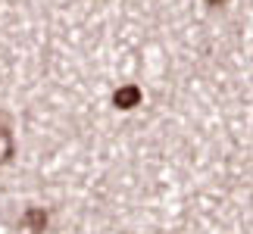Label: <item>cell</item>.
<instances>
[{"instance_id": "1", "label": "cell", "mask_w": 253, "mask_h": 234, "mask_svg": "<svg viewBox=\"0 0 253 234\" xmlns=\"http://www.w3.org/2000/svg\"><path fill=\"white\" fill-rule=\"evenodd\" d=\"M22 228L28 234H44L47 231V212L41 206H28L25 216H22Z\"/></svg>"}, {"instance_id": "2", "label": "cell", "mask_w": 253, "mask_h": 234, "mask_svg": "<svg viewBox=\"0 0 253 234\" xmlns=\"http://www.w3.org/2000/svg\"><path fill=\"white\" fill-rule=\"evenodd\" d=\"M113 103L119 106V110H131V106H138V103H141V87H138V84L119 87V91L113 94Z\"/></svg>"}, {"instance_id": "3", "label": "cell", "mask_w": 253, "mask_h": 234, "mask_svg": "<svg viewBox=\"0 0 253 234\" xmlns=\"http://www.w3.org/2000/svg\"><path fill=\"white\" fill-rule=\"evenodd\" d=\"M13 159V131H9V125L0 119V165Z\"/></svg>"}, {"instance_id": "4", "label": "cell", "mask_w": 253, "mask_h": 234, "mask_svg": "<svg viewBox=\"0 0 253 234\" xmlns=\"http://www.w3.org/2000/svg\"><path fill=\"white\" fill-rule=\"evenodd\" d=\"M228 0H207V6H225Z\"/></svg>"}]
</instances>
